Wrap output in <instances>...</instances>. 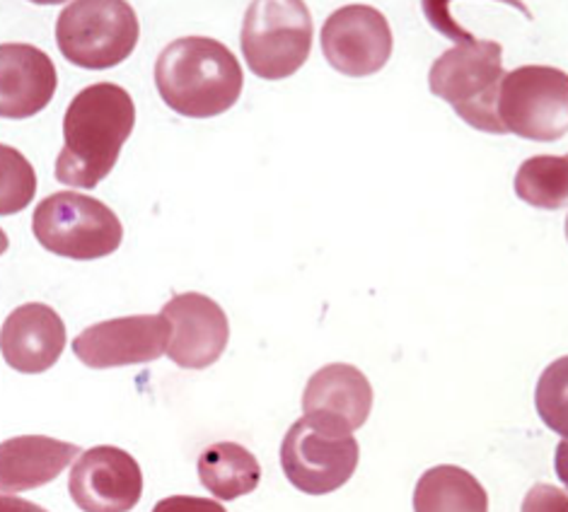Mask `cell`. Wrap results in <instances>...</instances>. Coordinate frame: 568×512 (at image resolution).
<instances>
[{
	"label": "cell",
	"instance_id": "cell-1",
	"mask_svg": "<svg viewBox=\"0 0 568 512\" xmlns=\"http://www.w3.org/2000/svg\"><path fill=\"white\" fill-rule=\"evenodd\" d=\"M136 126V104L116 83L80 90L63 116V147L57 180L75 188H94L110 177L121 147Z\"/></svg>",
	"mask_w": 568,
	"mask_h": 512
},
{
	"label": "cell",
	"instance_id": "cell-2",
	"mask_svg": "<svg viewBox=\"0 0 568 512\" xmlns=\"http://www.w3.org/2000/svg\"><path fill=\"white\" fill-rule=\"evenodd\" d=\"M162 102L189 119H213L233 110L245 85L240 61L219 39L182 37L155 63Z\"/></svg>",
	"mask_w": 568,
	"mask_h": 512
},
{
	"label": "cell",
	"instance_id": "cell-3",
	"mask_svg": "<svg viewBox=\"0 0 568 512\" xmlns=\"http://www.w3.org/2000/svg\"><path fill=\"white\" fill-rule=\"evenodd\" d=\"M504 80V47L467 34L457 47L433 61L428 88L448 102L471 129L504 133L496 116V98Z\"/></svg>",
	"mask_w": 568,
	"mask_h": 512
},
{
	"label": "cell",
	"instance_id": "cell-4",
	"mask_svg": "<svg viewBox=\"0 0 568 512\" xmlns=\"http://www.w3.org/2000/svg\"><path fill=\"white\" fill-rule=\"evenodd\" d=\"M32 233L51 254L94 262L121 247L124 225L102 201L78 192H59L34 208Z\"/></svg>",
	"mask_w": 568,
	"mask_h": 512
},
{
	"label": "cell",
	"instance_id": "cell-5",
	"mask_svg": "<svg viewBox=\"0 0 568 512\" xmlns=\"http://www.w3.org/2000/svg\"><path fill=\"white\" fill-rule=\"evenodd\" d=\"M136 10L124 0H78L57 22V42L65 61L85 71H106L124 63L139 44Z\"/></svg>",
	"mask_w": 568,
	"mask_h": 512
},
{
	"label": "cell",
	"instance_id": "cell-6",
	"mask_svg": "<svg viewBox=\"0 0 568 512\" xmlns=\"http://www.w3.org/2000/svg\"><path fill=\"white\" fill-rule=\"evenodd\" d=\"M240 44L254 75L291 78L305 65L313 49V16L301 0L252 3L242 20Z\"/></svg>",
	"mask_w": 568,
	"mask_h": 512
},
{
	"label": "cell",
	"instance_id": "cell-7",
	"mask_svg": "<svg viewBox=\"0 0 568 512\" xmlns=\"http://www.w3.org/2000/svg\"><path fill=\"white\" fill-rule=\"evenodd\" d=\"M504 133L551 143L568 131V75L551 65H523L504 75L496 98Z\"/></svg>",
	"mask_w": 568,
	"mask_h": 512
},
{
	"label": "cell",
	"instance_id": "cell-8",
	"mask_svg": "<svg viewBox=\"0 0 568 512\" xmlns=\"http://www.w3.org/2000/svg\"><path fill=\"white\" fill-rule=\"evenodd\" d=\"M358 440L351 433L301 419L281 442V467L293 487L307 495L339 491L356 474Z\"/></svg>",
	"mask_w": 568,
	"mask_h": 512
},
{
	"label": "cell",
	"instance_id": "cell-9",
	"mask_svg": "<svg viewBox=\"0 0 568 512\" xmlns=\"http://www.w3.org/2000/svg\"><path fill=\"white\" fill-rule=\"evenodd\" d=\"M322 51L334 71L348 78H365L383 71L392 57V30L373 6H344L334 10L322 27Z\"/></svg>",
	"mask_w": 568,
	"mask_h": 512
},
{
	"label": "cell",
	"instance_id": "cell-10",
	"mask_svg": "<svg viewBox=\"0 0 568 512\" xmlns=\"http://www.w3.org/2000/svg\"><path fill=\"white\" fill-rule=\"evenodd\" d=\"M170 325L162 315H133L106 319L80 331L73 354L92 370L143 366L165 354Z\"/></svg>",
	"mask_w": 568,
	"mask_h": 512
},
{
	"label": "cell",
	"instance_id": "cell-11",
	"mask_svg": "<svg viewBox=\"0 0 568 512\" xmlns=\"http://www.w3.org/2000/svg\"><path fill=\"white\" fill-rule=\"evenodd\" d=\"M69 493L83 512H131L143 495L141 467L126 450L98 444L80 452Z\"/></svg>",
	"mask_w": 568,
	"mask_h": 512
},
{
	"label": "cell",
	"instance_id": "cell-12",
	"mask_svg": "<svg viewBox=\"0 0 568 512\" xmlns=\"http://www.w3.org/2000/svg\"><path fill=\"white\" fill-rule=\"evenodd\" d=\"M170 325L168 356L184 370H204L219 362L227 348L225 309L204 293H180L162 307Z\"/></svg>",
	"mask_w": 568,
	"mask_h": 512
},
{
	"label": "cell",
	"instance_id": "cell-13",
	"mask_svg": "<svg viewBox=\"0 0 568 512\" xmlns=\"http://www.w3.org/2000/svg\"><path fill=\"white\" fill-rule=\"evenodd\" d=\"M303 411L307 421L354 436L373 411V387L358 368L332 362L307 380Z\"/></svg>",
	"mask_w": 568,
	"mask_h": 512
},
{
	"label": "cell",
	"instance_id": "cell-14",
	"mask_svg": "<svg viewBox=\"0 0 568 512\" xmlns=\"http://www.w3.org/2000/svg\"><path fill=\"white\" fill-rule=\"evenodd\" d=\"M65 348V325L53 307L27 303L12 309L0 329V354L22 375L47 372Z\"/></svg>",
	"mask_w": 568,
	"mask_h": 512
},
{
	"label": "cell",
	"instance_id": "cell-15",
	"mask_svg": "<svg viewBox=\"0 0 568 512\" xmlns=\"http://www.w3.org/2000/svg\"><path fill=\"white\" fill-rule=\"evenodd\" d=\"M59 88L49 53L32 44H0V119H30L47 110Z\"/></svg>",
	"mask_w": 568,
	"mask_h": 512
},
{
	"label": "cell",
	"instance_id": "cell-16",
	"mask_svg": "<svg viewBox=\"0 0 568 512\" xmlns=\"http://www.w3.org/2000/svg\"><path fill=\"white\" fill-rule=\"evenodd\" d=\"M78 454V444L47 436H20L0 442V493L47 487Z\"/></svg>",
	"mask_w": 568,
	"mask_h": 512
},
{
	"label": "cell",
	"instance_id": "cell-17",
	"mask_svg": "<svg viewBox=\"0 0 568 512\" xmlns=\"http://www.w3.org/2000/svg\"><path fill=\"white\" fill-rule=\"evenodd\" d=\"M201 487L219 501H235L260 489L262 464L256 457L237 442H213L201 452L199 462Z\"/></svg>",
	"mask_w": 568,
	"mask_h": 512
},
{
	"label": "cell",
	"instance_id": "cell-18",
	"mask_svg": "<svg viewBox=\"0 0 568 512\" xmlns=\"http://www.w3.org/2000/svg\"><path fill=\"white\" fill-rule=\"evenodd\" d=\"M414 512H489V495L467 469L438 464L418 479Z\"/></svg>",
	"mask_w": 568,
	"mask_h": 512
},
{
	"label": "cell",
	"instance_id": "cell-19",
	"mask_svg": "<svg viewBox=\"0 0 568 512\" xmlns=\"http://www.w3.org/2000/svg\"><path fill=\"white\" fill-rule=\"evenodd\" d=\"M516 194L535 208H564L568 198L566 155H535L525 160L516 174Z\"/></svg>",
	"mask_w": 568,
	"mask_h": 512
},
{
	"label": "cell",
	"instance_id": "cell-20",
	"mask_svg": "<svg viewBox=\"0 0 568 512\" xmlns=\"http://www.w3.org/2000/svg\"><path fill=\"white\" fill-rule=\"evenodd\" d=\"M37 174L20 151L0 143V215H16L32 204Z\"/></svg>",
	"mask_w": 568,
	"mask_h": 512
},
{
	"label": "cell",
	"instance_id": "cell-21",
	"mask_svg": "<svg viewBox=\"0 0 568 512\" xmlns=\"http://www.w3.org/2000/svg\"><path fill=\"white\" fill-rule=\"evenodd\" d=\"M566 491L551 487V483H535V487L527 491L520 512H566Z\"/></svg>",
	"mask_w": 568,
	"mask_h": 512
},
{
	"label": "cell",
	"instance_id": "cell-22",
	"mask_svg": "<svg viewBox=\"0 0 568 512\" xmlns=\"http://www.w3.org/2000/svg\"><path fill=\"white\" fill-rule=\"evenodd\" d=\"M151 512H227L221 503L213 498H199V495H170L162 498Z\"/></svg>",
	"mask_w": 568,
	"mask_h": 512
},
{
	"label": "cell",
	"instance_id": "cell-23",
	"mask_svg": "<svg viewBox=\"0 0 568 512\" xmlns=\"http://www.w3.org/2000/svg\"><path fill=\"white\" fill-rule=\"evenodd\" d=\"M0 512H49V510L32 501H24V498L0 493Z\"/></svg>",
	"mask_w": 568,
	"mask_h": 512
},
{
	"label": "cell",
	"instance_id": "cell-24",
	"mask_svg": "<svg viewBox=\"0 0 568 512\" xmlns=\"http://www.w3.org/2000/svg\"><path fill=\"white\" fill-rule=\"evenodd\" d=\"M8 247H10V239H8V235H6L3 227H0V254H6V252H8Z\"/></svg>",
	"mask_w": 568,
	"mask_h": 512
}]
</instances>
